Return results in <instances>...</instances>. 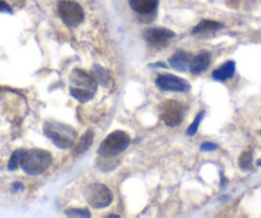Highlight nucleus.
I'll use <instances>...</instances> for the list:
<instances>
[{"label":"nucleus","mask_w":261,"mask_h":218,"mask_svg":"<svg viewBox=\"0 0 261 218\" xmlns=\"http://www.w3.org/2000/svg\"><path fill=\"white\" fill-rule=\"evenodd\" d=\"M97 90V81L87 72L74 68L69 76V92L81 103L90 102Z\"/></svg>","instance_id":"obj_1"},{"label":"nucleus","mask_w":261,"mask_h":218,"mask_svg":"<svg viewBox=\"0 0 261 218\" xmlns=\"http://www.w3.org/2000/svg\"><path fill=\"white\" fill-rule=\"evenodd\" d=\"M44 134L59 149H69L76 144L77 131L72 126L62 122H45Z\"/></svg>","instance_id":"obj_2"},{"label":"nucleus","mask_w":261,"mask_h":218,"mask_svg":"<svg viewBox=\"0 0 261 218\" xmlns=\"http://www.w3.org/2000/svg\"><path fill=\"white\" fill-rule=\"evenodd\" d=\"M51 160V154L44 149L24 150L22 155L21 167L30 176H39L49 168Z\"/></svg>","instance_id":"obj_3"},{"label":"nucleus","mask_w":261,"mask_h":218,"mask_svg":"<svg viewBox=\"0 0 261 218\" xmlns=\"http://www.w3.org/2000/svg\"><path fill=\"white\" fill-rule=\"evenodd\" d=\"M129 142V135L127 132L122 131V130H117V131H113L112 134H109L102 140L99 149H97V153L102 158L117 157V155H119L120 153L127 149Z\"/></svg>","instance_id":"obj_4"},{"label":"nucleus","mask_w":261,"mask_h":218,"mask_svg":"<svg viewBox=\"0 0 261 218\" xmlns=\"http://www.w3.org/2000/svg\"><path fill=\"white\" fill-rule=\"evenodd\" d=\"M58 16L68 27H77L84 22V8L73 0H60L58 3Z\"/></svg>","instance_id":"obj_5"},{"label":"nucleus","mask_w":261,"mask_h":218,"mask_svg":"<svg viewBox=\"0 0 261 218\" xmlns=\"http://www.w3.org/2000/svg\"><path fill=\"white\" fill-rule=\"evenodd\" d=\"M85 198L90 207L95 209H102L112 204L113 194L110 189L100 182H92L85 189Z\"/></svg>","instance_id":"obj_6"},{"label":"nucleus","mask_w":261,"mask_h":218,"mask_svg":"<svg viewBox=\"0 0 261 218\" xmlns=\"http://www.w3.org/2000/svg\"><path fill=\"white\" fill-rule=\"evenodd\" d=\"M186 107L177 100H167L160 105V118L168 127H177L182 124Z\"/></svg>","instance_id":"obj_7"},{"label":"nucleus","mask_w":261,"mask_h":218,"mask_svg":"<svg viewBox=\"0 0 261 218\" xmlns=\"http://www.w3.org/2000/svg\"><path fill=\"white\" fill-rule=\"evenodd\" d=\"M175 32L165 27H150L144 31V39L150 46L160 49L169 45L172 40L175 39Z\"/></svg>","instance_id":"obj_8"},{"label":"nucleus","mask_w":261,"mask_h":218,"mask_svg":"<svg viewBox=\"0 0 261 218\" xmlns=\"http://www.w3.org/2000/svg\"><path fill=\"white\" fill-rule=\"evenodd\" d=\"M155 84L160 90H164V91L187 92L191 90L190 82L174 75H159Z\"/></svg>","instance_id":"obj_9"},{"label":"nucleus","mask_w":261,"mask_h":218,"mask_svg":"<svg viewBox=\"0 0 261 218\" xmlns=\"http://www.w3.org/2000/svg\"><path fill=\"white\" fill-rule=\"evenodd\" d=\"M128 4L139 16L154 17L159 7V0H128Z\"/></svg>","instance_id":"obj_10"},{"label":"nucleus","mask_w":261,"mask_h":218,"mask_svg":"<svg viewBox=\"0 0 261 218\" xmlns=\"http://www.w3.org/2000/svg\"><path fill=\"white\" fill-rule=\"evenodd\" d=\"M212 63V54L209 52H200L190 62V71L193 75H200L207 69Z\"/></svg>","instance_id":"obj_11"},{"label":"nucleus","mask_w":261,"mask_h":218,"mask_svg":"<svg viewBox=\"0 0 261 218\" xmlns=\"http://www.w3.org/2000/svg\"><path fill=\"white\" fill-rule=\"evenodd\" d=\"M192 59L190 53L185 52V50H178L169 58V66L174 68L175 71L185 72L187 67H190V62Z\"/></svg>","instance_id":"obj_12"},{"label":"nucleus","mask_w":261,"mask_h":218,"mask_svg":"<svg viewBox=\"0 0 261 218\" xmlns=\"http://www.w3.org/2000/svg\"><path fill=\"white\" fill-rule=\"evenodd\" d=\"M223 27V25L220 22L217 21H210V19H202L197 26H195V29L192 30V35L196 36H206V35L214 34L218 30H220Z\"/></svg>","instance_id":"obj_13"},{"label":"nucleus","mask_w":261,"mask_h":218,"mask_svg":"<svg viewBox=\"0 0 261 218\" xmlns=\"http://www.w3.org/2000/svg\"><path fill=\"white\" fill-rule=\"evenodd\" d=\"M236 74V62L228 61L224 64L218 67L215 71H213V79L215 81H227V80L232 79Z\"/></svg>","instance_id":"obj_14"},{"label":"nucleus","mask_w":261,"mask_h":218,"mask_svg":"<svg viewBox=\"0 0 261 218\" xmlns=\"http://www.w3.org/2000/svg\"><path fill=\"white\" fill-rule=\"evenodd\" d=\"M92 142H94V131H92V130H87V131L80 137L79 142H77L76 147H74V157H79V155L86 153L87 150H89V148L92 145Z\"/></svg>","instance_id":"obj_15"},{"label":"nucleus","mask_w":261,"mask_h":218,"mask_svg":"<svg viewBox=\"0 0 261 218\" xmlns=\"http://www.w3.org/2000/svg\"><path fill=\"white\" fill-rule=\"evenodd\" d=\"M92 74H94L97 84L107 87V89H109V87L112 86V76H110V74L104 68V67L94 64V67H92Z\"/></svg>","instance_id":"obj_16"},{"label":"nucleus","mask_w":261,"mask_h":218,"mask_svg":"<svg viewBox=\"0 0 261 218\" xmlns=\"http://www.w3.org/2000/svg\"><path fill=\"white\" fill-rule=\"evenodd\" d=\"M240 168L242 171H248L252 168V152L251 150H245L242 154L240 155V160H238Z\"/></svg>","instance_id":"obj_17"},{"label":"nucleus","mask_w":261,"mask_h":218,"mask_svg":"<svg viewBox=\"0 0 261 218\" xmlns=\"http://www.w3.org/2000/svg\"><path fill=\"white\" fill-rule=\"evenodd\" d=\"M23 149H18L16 152H13V154L11 155V159L8 162V169L9 171H16L18 167H21V160L22 155H23Z\"/></svg>","instance_id":"obj_18"},{"label":"nucleus","mask_w":261,"mask_h":218,"mask_svg":"<svg viewBox=\"0 0 261 218\" xmlns=\"http://www.w3.org/2000/svg\"><path fill=\"white\" fill-rule=\"evenodd\" d=\"M204 114L205 112H199V113H197V116L195 117V119H193V122L190 125L187 132H186L187 136H193V135H196V132H197V130H199L200 124H201V119L204 118Z\"/></svg>","instance_id":"obj_19"},{"label":"nucleus","mask_w":261,"mask_h":218,"mask_svg":"<svg viewBox=\"0 0 261 218\" xmlns=\"http://www.w3.org/2000/svg\"><path fill=\"white\" fill-rule=\"evenodd\" d=\"M65 214L69 215V217H91V213L87 209H67Z\"/></svg>","instance_id":"obj_20"},{"label":"nucleus","mask_w":261,"mask_h":218,"mask_svg":"<svg viewBox=\"0 0 261 218\" xmlns=\"http://www.w3.org/2000/svg\"><path fill=\"white\" fill-rule=\"evenodd\" d=\"M218 149V145L214 144V142L205 141L201 144V150L202 152H213V150Z\"/></svg>","instance_id":"obj_21"},{"label":"nucleus","mask_w":261,"mask_h":218,"mask_svg":"<svg viewBox=\"0 0 261 218\" xmlns=\"http://www.w3.org/2000/svg\"><path fill=\"white\" fill-rule=\"evenodd\" d=\"M0 13H8L13 14V9L9 7V4H7L6 2H2L0 0Z\"/></svg>","instance_id":"obj_22"},{"label":"nucleus","mask_w":261,"mask_h":218,"mask_svg":"<svg viewBox=\"0 0 261 218\" xmlns=\"http://www.w3.org/2000/svg\"><path fill=\"white\" fill-rule=\"evenodd\" d=\"M24 190V186L21 184V182H14L13 185H12V191L13 192H19V191H23Z\"/></svg>","instance_id":"obj_23"},{"label":"nucleus","mask_w":261,"mask_h":218,"mask_svg":"<svg viewBox=\"0 0 261 218\" xmlns=\"http://www.w3.org/2000/svg\"><path fill=\"white\" fill-rule=\"evenodd\" d=\"M150 67H162V68H167V64L164 63H154V64H150Z\"/></svg>","instance_id":"obj_24"},{"label":"nucleus","mask_w":261,"mask_h":218,"mask_svg":"<svg viewBox=\"0 0 261 218\" xmlns=\"http://www.w3.org/2000/svg\"><path fill=\"white\" fill-rule=\"evenodd\" d=\"M257 166H260V167H261V159H260V160H257Z\"/></svg>","instance_id":"obj_25"},{"label":"nucleus","mask_w":261,"mask_h":218,"mask_svg":"<svg viewBox=\"0 0 261 218\" xmlns=\"http://www.w3.org/2000/svg\"><path fill=\"white\" fill-rule=\"evenodd\" d=\"M0 91H2V87H0Z\"/></svg>","instance_id":"obj_26"}]
</instances>
